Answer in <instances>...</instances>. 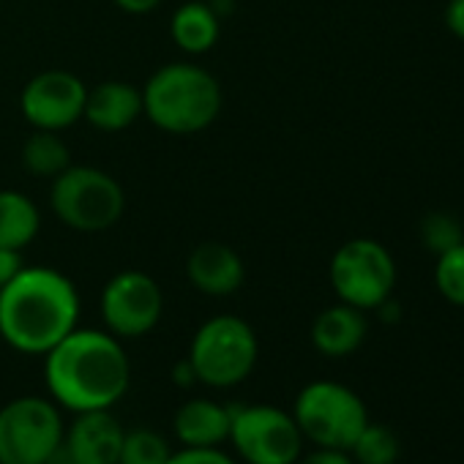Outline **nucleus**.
<instances>
[{"instance_id": "f257e3e1", "label": "nucleus", "mask_w": 464, "mask_h": 464, "mask_svg": "<svg viewBox=\"0 0 464 464\" xmlns=\"http://www.w3.org/2000/svg\"><path fill=\"white\" fill-rule=\"evenodd\" d=\"M50 399L77 412L112 410L131 385V361L121 339L99 328H74L44 355Z\"/></svg>"}, {"instance_id": "f03ea898", "label": "nucleus", "mask_w": 464, "mask_h": 464, "mask_svg": "<svg viewBox=\"0 0 464 464\" xmlns=\"http://www.w3.org/2000/svg\"><path fill=\"white\" fill-rule=\"evenodd\" d=\"M74 282L47 266H25L0 290V339L23 355H47L80 325Z\"/></svg>"}, {"instance_id": "7ed1b4c3", "label": "nucleus", "mask_w": 464, "mask_h": 464, "mask_svg": "<svg viewBox=\"0 0 464 464\" xmlns=\"http://www.w3.org/2000/svg\"><path fill=\"white\" fill-rule=\"evenodd\" d=\"M218 80L194 63H167L142 88V115L167 134H199L221 112Z\"/></svg>"}, {"instance_id": "20e7f679", "label": "nucleus", "mask_w": 464, "mask_h": 464, "mask_svg": "<svg viewBox=\"0 0 464 464\" xmlns=\"http://www.w3.org/2000/svg\"><path fill=\"white\" fill-rule=\"evenodd\" d=\"M186 358L197 374V382L224 391L241 385L255 372L260 342L244 317L216 314L197 328Z\"/></svg>"}, {"instance_id": "39448f33", "label": "nucleus", "mask_w": 464, "mask_h": 464, "mask_svg": "<svg viewBox=\"0 0 464 464\" xmlns=\"http://www.w3.org/2000/svg\"><path fill=\"white\" fill-rule=\"evenodd\" d=\"M293 418L304 440L314 448L336 450H350L369 423L363 399L336 380H314L304 385L295 396Z\"/></svg>"}, {"instance_id": "423d86ee", "label": "nucleus", "mask_w": 464, "mask_h": 464, "mask_svg": "<svg viewBox=\"0 0 464 464\" xmlns=\"http://www.w3.org/2000/svg\"><path fill=\"white\" fill-rule=\"evenodd\" d=\"M50 205L66 227L77 232H104L121 221L126 194L110 172L69 164L58 178H53Z\"/></svg>"}, {"instance_id": "0eeeda50", "label": "nucleus", "mask_w": 464, "mask_h": 464, "mask_svg": "<svg viewBox=\"0 0 464 464\" xmlns=\"http://www.w3.org/2000/svg\"><path fill=\"white\" fill-rule=\"evenodd\" d=\"M63 434V410L53 399L17 396L0 407V464H50Z\"/></svg>"}, {"instance_id": "6e6552de", "label": "nucleus", "mask_w": 464, "mask_h": 464, "mask_svg": "<svg viewBox=\"0 0 464 464\" xmlns=\"http://www.w3.org/2000/svg\"><path fill=\"white\" fill-rule=\"evenodd\" d=\"M244 464H295L304 453V434L293 412L276 404L229 407V437Z\"/></svg>"}, {"instance_id": "1a4fd4ad", "label": "nucleus", "mask_w": 464, "mask_h": 464, "mask_svg": "<svg viewBox=\"0 0 464 464\" xmlns=\"http://www.w3.org/2000/svg\"><path fill=\"white\" fill-rule=\"evenodd\" d=\"M328 276L342 304L372 312L393 295L396 263L380 241L353 238L331 257Z\"/></svg>"}, {"instance_id": "9d476101", "label": "nucleus", "mask_w": 464, "mask_h": 464, "mask_svg": "<svg viewBox=\"0 0 464 464\" xmlns=\"http://www.w3.org/2000/svg\"><path fill=\"white\" fill-rule=\"evenodd\" d=\"M104 328L118 339H140L150 334L164 312V295L153 276L145 271H121L102 290Z\"/></svg>"}, {"instance_id": "9b49d317", "label": "nucleus", "mask_w": 464, "mask_h": 464, "mask_svg": "<svg viewBox=\"0 0 464 464\" xmlns=\"http://www.w3.org/2000/svg\"><path fill=\"white\" fill-rule=\"evenodd\" d=\"M88 88L85 82L63 69H47L23 88L20 110L34 129L63 131L85 115Z\"/></svg>"}, {"instance_id": "f8f14e48", "label": "nucleus", "mask_w": 464, "mask_h": 464, "mask_svg": "<svg viewBox=\"0 0 464 464\" xmlns=\"http://www.w3.org/2000/svg\"><path fill=\"white\" fill-rule=\"evenodd\" d=\"M123 423L112 410L77 412L63 434V453L69 464H118L123 445Z\"/></svg>"}, {"instance_id": "ddd939ff", "label": "nucleus", "mask_w": 464, "mask_h": 464, "mask_svg": "<svg viewBox=\"0 0 464 464\" xmlns=\"http://www.w3.org/2000/svg\"><path fill=\"white\" fill-rule=\"evenodd\" d=\"M186 276L197 293L210 295V298H227L244 287L246 266L232 246L208 241V244H199L188 255Z\"/></svg>"}, {"instance_id": "4468645a", "label": "nucleus", "mask_w": 464, "mask_h": 464, "mask_svg": "<svg viewBox=\"0 0 464 464\" xmlns=\"http://www.w3.org/2000/svg\"><path fill=\"white\" fill-rule=\"evenodd\" d=\"M180 448H221L229 437V407L205 396L183 401L172 415Z\"/></svg>"}, {"instance_id": "2eb2a0df", "label": "nucleus", "mask_w": 464, "mask_h": 464, "mask_svg": "<svg viewBox=\"0 0 464 464\" xmlns=\"http://www.w3.org/2000/svg\"><path fill=\"white\" fill-rule=\"evenodd\" d=\"M82 118L93 129L107 134L126 131L137 118H142V88L123 80L102 82L93 91H88Z\"/></svg>"}, {"instance_id": "dca6fc26", "label": "nucleus", "mask_w": 464, "mask_h": 464, "mask_svg": "<svg viewBox=\"0 0 464 464\" xmlns=\"http://www.w3.org/2000/svg\"><path fill=\"white\" fill-rule=\"evenodd\" d=\"M366 331H369V323L363 312L339 301L336 306H328L325 312L317 314L312 325V344L317 353L328 358H344V355H353L363 344Z\"/></svg>"}, {"instance_id": "f3484780", "label": "nucleus", "mask_w": 464, "mask_h": 464, "mask_svg": "<svg viewBox=\"0 0 464 464\" xmlns=\"http://www.w3.org/2000/svg\"><path fill=\"white\" fill-rule=\"evenodd\" d=\"M218 34H221V23L208 0H188V4H183L172 14L169 23L172 42L188 55H205L208 50H213Z\"/></svg>"}, {"instance_id": "a211bd4d", "label": "nucleus", "mask_w": 464, "mask_h": 464, "mask_svg": "<svg viewBox=\"0 0 464 464\" xmlns=\"http://www.w3.org/2000/svg\"><path fill=\"white\" fill-rule=\"evenodd\" d=\"M39 229H42L39 205L17 188H0V246L23 252L36 241Z\"/></svg>"}, {"instance_id": "6ab92c4d", "label": "nucleus", "mask_w": 464, "mask_h": 464, "mask_svg": "<svg viewBox=\"0 0 464 464\" xmlns=\"http://www.w3.org/2000/svg\"><path fill=\"white\" fill-rule=\"evenodd\" d=\"M72 164V148L61 131L34 129L23 145V167L36 178H58Z\"/></svg>"}, {"instance_id": "aec40b11", "label": "nucleus", "mask_w": 464, "mask_h": 464, "mask_svg": "<svg viewBox=\"0 0 464 464\" xmlns=\"http://www.w3.org/2000/svg\"><path fill=\"white\" fill-rule=\"evenodd\" d=\"M350 456H353L355 464H396V459H399V437L393 434V429L369 420L366 429L353 442Z\"/></svg>"}, {"instance_id": "412c9836", "label": "nucleus", "mask_w": 464, "mask_h": 464, "mask_svg": "<svg viewBox=\"0 0 464 464\" xmlns=\"http://www.w3.org/2000/svg\"><path fill=\"white\" fill-rule=\"evenodd\" d=\"M172 453L175 450L159 431L140 426V429H129L123 434L118 464H167Z\"/></svg>"}, {"instance_id": "4be33fe9", "label": "nucleus", "mask_w": 464, "mask_h": 464, "mask_svg": "<svg viewBox=\"0 0 464 464\" xmlns=\"http://www.w3.org/2000/svg\"><path fill=\"white\" fill-rule=\"evenodd\" d=\"M434 285L448 304L464 309V241L459 246L437 255Z\"/></svg>"}, {"instance_id": "5701e85b", "label": "nucleus", "mask_w": 464, "mask_h": 464, "mask_svg": "<svg viewBox=\"0 0 464 464\" xmlns=\"http://www.w3.org/2000/svg\"><path fill=\"white\" fill-rule=\"evenodd\" d=\"M418 232H420L423 249H429L434 255H442V252H448V249H453V246H459L464 241V229H461L459 218L445 213V210L423 216Z\"/></svg>"}, {"instance_id": "b1692460", "label": "nucleus", "mask_w": 464, "mask_h": 464, "mask_svg": "<svg viewBox=\"0 0 464 464\" xmlns=\"http://www.w3.org/2000/svg\"><path fill=\"white\" fill-rule=\"evenodd\" d=\"M167 464H238L221 448H180L169 456Z\"/></svg>"}, {"instance_id": "393cba45", "label": "nucleus", "mask_w": 464, "mask_h": 464, "mask_svg": "<svg viewBox=\"0 0 464 464\" xmlns=\"http://www.w3.org/2000/svg\"><path fill=\"white\" fill-rule=\"evenodd\" d=\"M295 464H355L350 450H336V448H317L309 453H301Z\"/></svg>"}, {"instance_id": "a878e982", "label": "nucleus", "mask_w": 464, "mask_h": 464, "mask_svg": "<svg viewBox=\"0 0 464 464\" xmlns=\"http://www.w3.org/2000/svg\"><path fill=\"white\" fill-rule=\"evenodd\" d=\"M23 268H25L23 252H12V249H4V246H0V290H4Z\"/></svg>"}, {"instance_id": "bb28decb", "label": "nucleus", "mask_w": 464, "mask_h": 464, "mask_svg": "<svg viewBox=\"0 0 464 464\" xmlns=\"http://www.w3.org/2000/svg\"><path fill=\"white\" fill-rule=\"evenodd\" d=\"M445 28L464 42V0H448L445 6Z\"/></svg>"}, {"instance_id": "cd10ccee", "label": "nucleus", "mask_w": 464, "mask_h": 464, "mask_svg": "<svg viewBox=\"0 0 464 464\" xmlns=\"http://www.w3.org/2000/svg\"><path fill=\"white\" fill-rule=\"evenodd\" d=\"M161 0H115V6L126 14H150Z\"/></svg>"}, {"instance_id": "c85d7f7f", "label": "nucleus", "mask_w": 464, "mask_h": 464, "mask_svg": "<svg viewBox=\"0 0 464 464\" xmlns=\"http://www.w3.org/2000/svg\"><path fill=\"white\" fill-rule=\"evenodd\" d=\"M172 382H175L178 388H191V385H197V374H194L188 358H183L180 363L172 366Z\"/></svg>"}, {"instance_id": "c756f323", "label": "nucleus", "mask_w": 464, "mask_h": 464, "mask_svg": "<svg viewBox=\"0 0 464 464\" xmlns=\"http://www.w3.org/2000/svg\"><path fill=\"white\" fill-rule=\"evenodd\" d=\"M374 312L380 314V320H382V323H399V317H401V309H399V304H396L393 298L382 301Z\"/></svg>"}]
</instances>
